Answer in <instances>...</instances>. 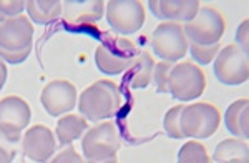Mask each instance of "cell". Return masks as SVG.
Instances as JSON below:
<instances>
[{
    "label": "cell",
    "mask_w": 249,
    "mask_h": 163,
    "mask_svg": "<svg viewBox=\"0 0 249 163\" xmlns=\"http://www.w3.org/2000/svg\"><path fill=\"white\" fill-rule=\"evenodd\" d=\"M123 97L111 80H96L88 85L78 98V112L90 122H100L115 117L120 112Z\"/></svg>",
    "instance_id": "obj_1"
},
{
    "label": "cell",
    "mask_w": 249,
    "mask_h": 163,
    "mask_svg": "<svg viewBox=\"0 0 249 163\" xmlns=\"http://www.w3.org/2000/svg\"><path fill=\"white\" fill-rule=\"evenodd\" d=\"M34 45V25L27 15L5 18L0 22V58L3 62L18 63L29 58Z\"/></svg>",
    "instance_id": "obj_2"
},
{
    "label": "cell",
    "mask_w": 249,
    "mask_h": 163,
    "mask_svg": "<svg viewBox=\"0 0 249 163\" xmlns=\"http://www.w3.org/2000/svg\"><path fill=\"white\" fill-rule=\"evenodd\" d=\"M136 43L120 35L108 37L96 47L95 63L100 72L107 75H120L130 69L136 55Z\"/></svg>",
    "instance_id": "obj_3"
},
{
    "label": "cell",
    "mask_w": 249,
    "mask_h": 163,
    "mask_svg": "<svg viewBox=\"0 0 249 163\" xmlns=\"http://www.w3.org/2000/svg\"><path fill=\"white\" fill-rule=\"evenodd\" d=\"M221 112L216 105L198 102L186 105L179 117V130L183 138H210L219 128Z\"/></svg>",
    "instance_id": "obj_4"
},
{
    "label": "cell",
    "mask_w": 249,
    "mask_h": 163,
    "mask_svg": "<svg viewBox=\"0 0 249 163\" xmlns=\"http://www.w3.org/2000/svg\"><path fill=\"white\" fill-rule=\"evenodd\" d=\"M184 35L193 43L199 45H214L219 43L226 32V18L216 7H199L198 14L191 22L183 25Z\"/></svg>",
    "instance_id": "obj_5"
},
{
    "label": "cell",
    "mask_w": 249,
    "mask_h": 163,
    "mask_svg": "<svg viewBox=\"0 0 249 163\" xmlns=\"http://www.w3.org/2000/svg\"><path fill=\"white\" fill-rule=\"evenodd\" d=\"M206 89V75L201 67L191 62H179L173 67L168 80V93L179 102L199 98Z\"/></svg>",
    "instance_id": "obj_6"
},
{
    "label": "cell",
    "mask_w": 249,
    "mask_h": 163,
    "mask_svg": "<svg viewBox=\"0 0 249 163\" xmlns=\"http://www.w3.org/2000/svg\"><path fill=\"white\" fill-rule=\"evenodd\" d=\"M151 47L163 62L175 63L186 57L190 40L184 35L181 23L161 22L151 35Z\"/></svg>",
    "instance_id": "obj_7"
},
{
    "label": "cell",
    "mask_w": 249,
    "mask_h": 163,
    "mask_svg": "<svg viewBox=\"0 0 249 163\" xmlns=\"http://www.w3.org/2000/svg\"><path fill=\"white\" fill-rule=\"evenodd\" d=\"M122 146L118 128L113 122H103L87 130L82 140V152L85 160H103L116 157Z\"/></svg>",
    "instance_id": "obj_8"
},
{
    "label": "cell",
    "mask_w": 249,
    "mask_h": 163,
    "mask_svg": "<svg viewBox=\"0 0 249 163\" xmlns=\"http://www.w3.org/2000/svg\"><path fill=\"white\" fill-rule=\"evenodd\" d=\"M214 75L221 83L230 87L246 83L249 77L248 54L236 43L223 47L214 58Z\"/></svg>",
    "instance_id": "obj_9"
},
{
    "label": "cell",
    "mask_w": 249,
    "mask_h": 163,
    "mask_svg": "<svg viewBox=\"0 0 249 163\" xmlns=\"http://www.w3.org/2000/svg\"><path fill=\"white\" fill-rule=\"evenodd\" d=\"M146 18L144 3L140 0H110L107 3V22L118 35L140 32Z\"/></svg>",
    "instance_id": "obj_10"
},
{
    "label": "cell",
    "mask_w": 249,
    "mask_h": 163,
    "mask_svg": "<svg viewBox=\"0 0 249 163\" xmlns=\"http://www.w3.org/2000/svg\"><path fill=\"white\" fill-rule=\"evenodd\" d=\"M32 118L30 105L18 95H9L0 100V132L15 142H22V132Z\"/></svg>",
    "instance_id": "obj_11"
},
{
    "label": "cell",
    "mask_w": 249,
    "mask_h": 163,
    "mask_svg": "<svg viewBox=\"0 0 249 163\" xmlns=\"http://www.w3.org/2000/svg\"><path fill=\"white\" fill-rule=\"evenodd\" d=\"M77 89L71 82L68 80H53L47 83L40 95V102H42L43 109L52 117H58V115H67L68 112L73 110L77 105Z\"/></svg>",
    "instance_id": "obj_12"
},
{
    "label": "cell",
    "mask_w": 249,
    "mask_h": 163,
    "mask_svg": "<svg viewBox=\"0 0 249 163\" xmlns=\"http://www.w3.org/2000/svg\"><path fill=\"white\" fill-rule=\"evenodd\" d=\"M57 142L53 132L45 125H34L27 128L22 135V150L23 155L37 163H48L53 157Z\"/></svg>",
    "instance_id": "obj_13"
},
{
    "label": "cell",
    "mask_w": 249,
    "mask_h": 163,
    "mask_svg": "<svg viewBox=\"0 0 249 163\" xmlns=\"http://www.w3.org/2000/svg\"><path fill=\"white\" fill-rule=\"evenodd\" d=\"M63 5V22L70 27H82L98 22L105 14L103 0H67Z\"/></svg>",
    "instance_id": "obj_14"
},
{
    "label": "cell",
    "mask_w": 249,
    "mask_h": 163,
    "mask_svg": "<svg viewBox=\"0 0 249 163\" xmlns=\"http://www.w3.org/2000/svg\"><path fill=\"white\" fill-rule=\"evenodd\" d=\"M201 3L198 0H150L148 7L155 17L166 22L188 23L198 14Z\"/></svg>",
    "instance_id": "obj_15"
},
{
    "label": "cell",
    "mask_w": 249,
    "mask_h": 163,
    "mask_svg": "<svg viewBox=\"0 0 249 163\" xmlns=\"http://www.w3.org/2000/svg\"><path fill=\"white\" fill-rule=\"evenodd\" d=\"M248 112H249V100L248 98H239L232 102L226 109L224 113V125L228 132L234 135L236 138L246 140L249 138V123H248Z\"/></svg>",
    "instance_id": "obj_16"
},
{
    "label": "cell",
    "mask_w": 249,
    "mask_h": 163,
    "mask_svg": "<svg viewBox=\"0 0 249 163\" xmlns=\"http://www.w3.org/2000/svg\"><path fill=\"white\" fill-rule=\"evenodd\" d=\"M213 163H249V146L241 138H226L219 142L211 157Z\"/></svg>",
    "instance_id": "obj_17"
},
{
    "label": "cell",
    "mask_w": 249,
    "mask_h": 163,
    "mask_svg": "<svg viewBox=\"0 0 249 163\" xmlns=\"http://www.w3.org/2000/svg\"><path fill=\"white\" fill-rule=\"evenodd\" d=\"M155 58L148 50H138L130 65V87L131 89H146L153 80Z\"/></svg>",
    "instance_id": "obj_18"
},
{
    "label": "cell",
    "mask_w": 249,
    "mask_h": 163,
    "mask_svg": "<svg viewBox=\"0 0 249 163\" xmlns=\"http://www.w3.org/2000/svg\"><path fill=\"white\" fill-rule=\"evenodd\" d=\"M25 9L30 22L45 25V23L55 22L62 15L63 5L60 0H29Z\"/></svg>",
    "instance_id": "obj_19"
},
{
    "label": "cell",
    "mask_w": 249,
    "mask_h": 163,
    "mask_svg": "<svg viewBox=\"0 0 249 163\" xmlns=\"http://www.w3.org/2000/svg\"><path fill=\"white\" fill-rule=\"evenodd\" d=\"M87 128H88L87 118H83L82 115L77 113H67L58 120L57 128H55V135H57L58 142L62 145H70L71 142L78 140L87 132Z\"/></svg>",
    "instance_id": "obj_20"
},
{
    "label": "cell",
    "mask_w": 249,
    "mask_h": 163,
    "mask_svg": "<svg viewBox=\"0 0 249 163\" xmlns=\"http://www.w3.org/2000/svg\"><path fill=\"white\" fill-rule=\"evenodd\" d=\"M178 163H213L208 148L198 140H190L179 148Z\"/></svg>",
    "instance_id": "obj_21"
},
{
    "label": "cell",
    "mask_w": 249,
    "mask_h": 163,
    "mask_svg": "<svg viewBox=\"0 0 249 163\" xmlns=\"http://www.w3.org/2000/svg\"><path fill=\"white\" fill-rule=\"evenodd\" d=\"M223 49L221 43H214V45H199V43H193L190 42V52L195 58L196 63L199 65H208L216 58L218 52Z\"/></svg>",
    "instance_id": "obj_22"
},
{
    "label": "cell",
    "mask_w": 249,
    "mask_h": 163,
    "mask_svg": "<svg viewBox=\"0 0 249 163\" xmlns=\"http://www.w3.org/2000/svg\"><path fill=\"white\" fill-rule=\"evenodd\" d=\"M184 105H176L170 109L164 115V130H166V133L170 135L171 138H176V140H181L183 138V133L181 130H179V117H181V112H183Z\"/></svg>",
    "instance_id": "obj_23"
},
{
    "label": "cell",
    "mask_w": 249,
    "mask_h": 163,
    "mask_svg": "<svg viewBox=\"0 0 249 163\" xmlns=\"http://www.w3.org/2000/svg\"><path fill=\"white\" fill-rule=\"evenodd\" d=\"M175 67V63L170 62H158L155 63L153 69V80L156 83V90L160 93H168V80H170V73Z\"/></svg>",
    "instance_id": "obj_24"
},
{
    "label": "cell",
    "mask_w": 249,
    "mask_h": 163,
    "mask_svg": "<svg viewBox=\"0 0 249 163\" xmlns=\"http://www.w3.org/2000/svg\"><path fill=\"white\" fill-rule=\"evenodd\" d=\"M25 5L27 2H23V0H0V22H3L5 18L22 15Z\"/></svg>",
    "instance_id": "obj_25"
},
{
    "label": "cell",
    "mask_w": 249,
    "mask_h": 163,
    "mask_svg": "<svg viewBox=\"0 0 249 163\" xmlns=\"http://www.w3.org/2000/svg\"><path fill=\"white\" fill-rule=\"evenodd\" d=\"M18 143L0 132V163H12L17 155Z\"/></svg>",
    "instance_id": "obj_26"
},
{
    "label": "cell",
    "mask_w": 249,
    "mask_h": 163,
    "mask_svg": "<svg viewBox=\"0 0 249 163\" xmlns=\"http://www.w3.org/2000/svg\"><path fill=\"white\" fill-rule=\"evenodd\" d=\"M48 163H85V160L73 146H67V148H63L62 152L55 155Z\"/></svg>",
    "instance_id": "obj_27"
},
{
    "label": "cell",
    "mask_w": 249,
    "mask_h": 163,
    "mask_svg": "<svg viewBox=\"0 0 249 163\" xmlns=\"http://www.w3.org/2000/svg\"><path fill=\"white\" fill-rule=\"evenodd\" d=\"M248 27H249V22L248 20H243L241 22V25L238 27V30H236V45L239 47V49H243L244 52L248 54V45H249V40H248Z\"/></svg>",
    "instance_id": "obj_28"
},
{
    "label": "cell",
    "mask_w": 249,
    "mask_h": 163,
    "mask_svg": "<svg viewBox=\"0 0 249 163\" xmlns=\"http://www.w3.org/2000/svg\"><path fill=\"white\" fill-rule=\"evenodd\" d=\"M5 80H7V65H5V62L0 58V92H2L3 85H5Z\"/></svg>",
    "instance_id": "obj_29"
},
{
    "label": "cell",
    "mask_w": 249,
    "mask_h": 163,
    "mask_svg": "<svg viewBox=\"0 0 249 163\" xmlns=\"http://www.w3.org/2000/svg\"><path fill=\"white\" fill-rule=\"evenodd\" d=\"M85 163H118V158L110 157V158H103V160H85Z\"/></svg>",
    "instance_id": "obj_30"
}]
</instances>
